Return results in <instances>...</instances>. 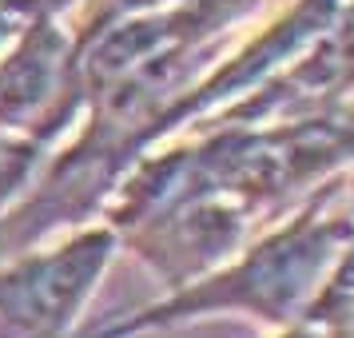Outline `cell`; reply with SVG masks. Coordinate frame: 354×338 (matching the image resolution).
Masks as SVG:
<instances>
[{
  "label": "cell",
  "mask_w": 354,
  "mask_h": 338,
  "mask_svg": "<svg viewBox=\"0 0 354 338\" xmlns=\"http://www.w3.org/2000/svg\"><path fill=\"white\" fill-rule=\"evenodd\" d=\"M84 0H0V52L8 48L36 17L44 12H72Z\"/></svg>",
  "instance_id": "6"
},
{
  "label": "cell",
  "mask_w": 354,
  "mask_h": 338,
  "mask_svg": "<svg viewBox=\"0 0 354 338\" xmlns=\"http://www.w3.org/2000/svg\"><path fill=\"white\" fill-rule=\"evenodd\" d=\"M80 32L72 12H44L0 52V128L44 147L60 144L88 112Z\"/></svg>",
  "instance_id": "3"
},
{
  "label": "cell",
  "mask_w": 354,
  "mask_h": 338,
  "mask_svg": "<svg viewBox=\"0 0 354 338\" xmlns=\"http://www.w3.org/2000/svg\"><path fill=\"white\" fill-rule=\"evenodd\" d=\"M120 255L108 219H88L0 267V338H72Z\"/></svg>",
  "instance_id": "2"
},
{
  "label": "cell",
  "mask_w": 354,
  "mask_h": 338,
  "mask_svg": "<svg viewBox=\"0 0 354 338\" xmlns=\"http://www.w3.org/2000/svg\"><path fill=\"white\" fill-rule=\"evenodd\" d=\"M335 179L319 183L287 219L243 243L215 271L167 290L144 310L120 314L108 326H92L80 338H144L215 314H243L271 330L303 322L335 259L354 235V191L335 187Z\"/></svg>",
  "instance_id": "1"
},
{
  "label": "cell",
  "mask_w": 354,
  "mask_h": 338,
  "mask_svg": "<svg viewBox=\"0 0 354 338\" xmlns=\"http://www.w3.org/2000/svg\"><path fill=\"white\" fill-rule=\"evenodd\" d=\"M326 330L330 326H319V322H295V326H287V330H274V338H326Z\"/></svg>",
  "instance_id": "7"
},
{
  "label": "cell",
  "mask_w": 354,
  "mask_h": 338,
  "mask_svg": "<svg viewBox=\"0 0 354 338\" xmlns=\"http://www.w3.org/2000/svg\"><path fill=\"white\" fill-rule=\"evenodd\" d=\"M44 156H48V147L40 140L0 128V215H8L32 191V183L44 171Z\"/></svg>",
  "instance_id": "5"
},
{
  "label": "cell",
  "mask_w": 354,
  "mask_h": 338,
  "mask_svg": "<svg viewBox=\"0 0 354 338\" xmlns=\"http://www.w3.org/2000/svg\"><path fill=\"white\" fill-rule=\"evenodd\" d=\"M251 219L255 215L227 195L195 191L120 231V247H131L163 287L179 290L235 255L247 243Z\"/></svg>",
  "instance_id": "4"
}]
</instances>
